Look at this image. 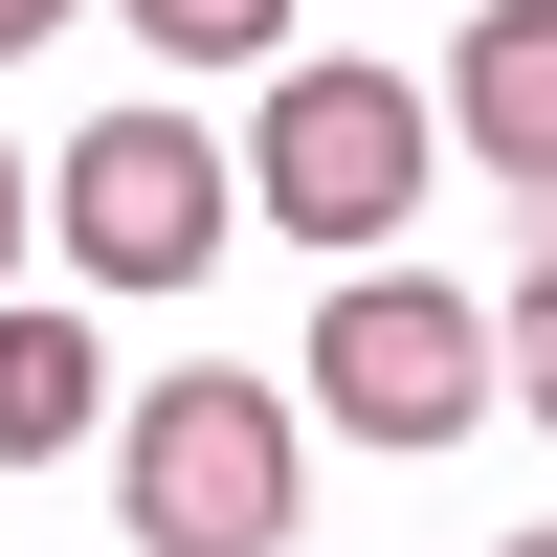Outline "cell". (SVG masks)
<instances>
[{"mask_svg": "<svg viewBox=\"0 0 557 557\" xmlns=\"http://www.w3.org/2000/svg\"><path fill=\"white\" fill-rule=\"evenodd\" d=\"M491 557H557V535H491Z\"/></svg>", "mask_w": 557, "mask_h": 557, "instance_id": "obj_11", "label": "cell"}, {"mask_svg": "<svg viewBox=\"0 0 557 557\" xmlns=\"http://www.w3.org/2000/svg\"><path fill=\"white\" fill-rule=\"evenodd\" d=\"M491 335H513V401H535V424H557V246L513 268V312H491Z\"/></svg>", "mask_w": 557, "mask_h": 557, "instance_id": "obj_8", "label": "cell"}, {"mask_svg": "<svg viewBox=\"0 0 557 557\" xmlns=\"http://www.w3.org/2000/svg\"><path fill=\"white\" fill-rule=\"evenodd\" d=\"M134 45H157V67H268L290 0H134Z\"/></svg>", "mask_w": 557, "mask_h": 557, "instance_id": "obj_7", "label": "cell"}, {"mask_svg": "<svg viewBox=\"0 0 557 557\" xmlns=\"http://www.w3.org/2000/svg\"><path fill=\"white\" fill-rule=\"evenodd\" d=\"M45 223H67L89 290H201L223 223H246V178L201 157V112H89V134H67V178H45Z\"/></svg>", "mask_w": 557, "mask_h": 557, "instance_id": "obj_4", "label": "cell"}, {"mask_svg": "<svg viewBox=\"0 0 557 557\" xmlns=\"http://www.w3.org/2000/svg\"><path fill=\"white\" fill-rule=\"evenodd\" d=\"M89 424H112V357H89L67 290H23L0 312V469H45V446H89Z\"/></svg>", "mask_w": 557, "mask_h": 557, "instance_id": "obj_6", "label": "cell"}, {"mask_svg": "<svg viewBox=\"0 0 557 557\" xmlns=\"http://www.w3.org/2000/svg\"><path fill=\"white\" fill-rule=\"evenodd\" d=\"M290 424H312V401L246 380V357L134 380V401H112V513H134V557H290V513H312Z\"/></svg>", "mask_w": 557, "mask_h": 557, "instance_id": "obj_1", "label": "cell"}, {"mask_svg": "<svg viewBox=\"0 0 557 557\" xmlns=\"http://www.w3.org/2000/svg\"><path fill=\"white\" fill-rule=\"evenodd\" d=\"M446 134L557 201V0H469V45H446Z\"/></svg>", "mask_w": 557, "mask_h": 557, "instance_id": "obj_5", "label": "cell"}, {"mask_svg": "<svg viewBox=\"0 0 557 557\" xmlns=\"http://www.w3.org/2000/svg\"><path fill=\"white\" fill-rule=\"evenodd\" d=\"M424 157H446V89H401L380 45H335V67H268V134H246V201L290 223V246H401L424 223Z\"/></svg>", "mask_w": 557, "mask_h": 557, "instance_id": "obj_3", "label": "cell"}, {"mask_svg": "<svg viewBox=\"0 0 557 557\" xmlns=\"http://www.w3.org/2000/svg\"><path fill=\"white\" fill-rule=\"evenodd\" d=\"M45 23H67V0H0V67H23V45H45Z\"/></svg>", "mask_w": 557, "mask_h": 557, "instance_id": "obj_9", "label": "cell"}, {"mask_svg": "<svg viewBox=\"0 0 557 557\" xmlns=\"http://www.w3.org/2000/svg\"><path fill=\"white\" fill-rule=\"evenodd\" d=\"M312 424H357V446H469L491 401H513V335H491V290H424L401 246H357V290H312Z\"/></svg>", "mask_w": 557, "mask_h": 557, "instance_id": "obj_2", "label": "cell"}, {"mask_svg": "<svg viewBox=\"0 0 557 557\" xmlns=\"http://www.w3.org/2000/svg\"><path fill=\"white\" fill-rule=\"evenodd\" d=\"M0 268H23V157H0Z\"/></svg>", "mask_w": 557, "mask_h": 557, "instance_id": "obj_10", "label": "cell"}]
</instances>
